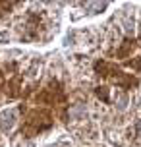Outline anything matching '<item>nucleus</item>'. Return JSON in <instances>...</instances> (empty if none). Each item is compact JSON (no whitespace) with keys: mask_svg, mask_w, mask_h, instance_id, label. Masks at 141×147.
<instances>
[{"mask_svg":"<svg viewBox=\"0 0 141 147\" xmlns=\"http://www.w3.org/2000/svg\"><path fill=\"white\" fill-rule=\"evenodd\" d=\"M15 120V114L10 110V112H4L2 116H0V128L2 130H8V128H12V124H14Z\"/></svg>","mask_w":141,"mask_h":147,"instance_id":"f257e3e1","label":"nucleus"},{"mask_svg":"<svg viewBox=\"0 0 141 147\" xmlns=\"http://www.w3.org/2000/svg\"><path fill=\"white\" fill-rule=\"evenodd\" d=\"M124 43H126V45H124V47L118 51L120 56H126L128 52H130V49H134V41H130V39H128V41H124Z\"/></svg>","mask_w":141,"mask_h":147,"instance_id":"7ed1b4c3","label":"nucleus"},{"mask_svg":"<svg viewBox=\"0 0 141 147\" xmlns=\"http://www.w3.org/2000/svg\"><path fill=\"white\" fill-rule=\"evenodd\" d=\"M128 66H134L135 70H141V60H130Z\"/></svg>","mask_w":141,"mask_h":147,"instance_id":"39448f33","label":"nucleus"},{"mask_svg":"<svg viewBox=\"0 0 141 147\" xmlns=\"http://www.w3.org/2000/svg\"><path fill=\"white\" fill-rule=\"evenodd\" d=\"M2 83H4V78H2V74H0V87H2Z\"/></svg>","mask_w":141,"mask_h":147,"instance_id":"423d86ee","label":"nucleus"},{"mask_svg":"<svg viewBox=\"0 0 141 147\" xmlns=\"http://www.w3.org/2000/svg\"><path fill=\"white\" fill-rule=\"evenodd\" d=\"M17 85H19V76H17V78H14V80H12V83H10V91H8V95H10V97H15V95H17V91H19V89H17Z\"/></svg>","mask_w":141,"mask_h":147,"instance_id":"f03ea898","label":"nucleus"},{"mask_svg":"<svg viewBox=\"0 0 141 147\" xmlns=\"http://www.w3.org/2000/svg\"><path fill=\"white\" fill-rule=\"evenodd\" d=\"M97 95L103 97L104 101H106V99H108V91H106V87H97Z\"/></svg>","mask_w":141,"mask_h":147,"instance_id":"20e7f679","label":"nucleus"}]
</instances>
